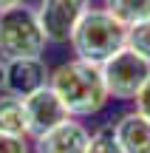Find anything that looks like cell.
<instances>
[{"label": "cell", "instance_id": "obj_1", "mask_svg": "<svg viewBox=\"0 0 150 153\" xmlns=\"http://www.w3.org/2000/svg\"><path fill=\"white\" fill-rule=\"evenodd\" d=\"M48 85L57 91V97L65 102L68 114L74 119L82 116H96L108 105L111 94H108L105 76H102V65L85 62L79 57L62 62L51 71Z\"/></svg>", "mask_w": 150, "mask_h": 153}, {"label": "cell", "instance_id": "obj_2", "mask_svg": "<svg viewBox=\"0 0 150 153\" xmlns=\"http://www.w3.org/2000/svg\"><path fill=\"white\" fill-rule=\"evenodd\" d=\"M128 45V26L111 14L108 9H94L91 6L79 26L71 34V48L79 60L102 65L113 54Z\"/></svg>", "mask_w": 150, "mask_h": 153}, {"label": "cell", "instance_id": "obj_3", "mask_svg": "<svg viewBox=\"0 0 150 153\" xmlns=\"http://www.w3.org/2000/svg\"><path fill=\"white\" fill-rule=\"evenodd\" d=\"M45 31L40 26L37 9L14 6L0 14V60H23V57H43Z\"/></svg>", "mask_w": 150, "mask_h": 153}, {"label": "cell", "instance_id": "obj_4", "mask_svg": "<svg viewBox=\"0 0 150 153\" xmlns=\"http://www.w3.org/2000/svg\"><path fill=\"white\" fill-rule=\"evenodd\" d=\"M102 76H105L111 99H133L142 91V85L150 79V60L125 45L119 54L102 62Z\"/></svg>", "mask_w": 150, "mask_h": 153}, {"label": "cell", "instance_id": "obj_5", "mask_svg": "<svg viewBox=\"0 0 150 153\" xmlns=\"http://www.w3.org/2000/svg\"><path fill=\"white\" fill-rule=\"evenodd\" d=\"M91 9V0H40L37 17L48 43H71L74 28Z\"/></svg>", "mask_w": 150, "mask_h": 153}, {"label": "cell", "instance_id": "obj_6", "mask_svg": "<svg viewBox=\"0 0 150 153\" xmlns=\"http://www.w3.org/2000/svg\"><path fill=\"white\" fill-rule=\"evenodd\" d=\"M23 108H26V122H28V136H43V133L54 131L57 125H62L65 119H71L65 102L57 97V91L51 85L40 88V91L23 97Z\"/></svg>", "mask_w": 150, "mask_h": 153}, {"label": "cell", "instance_id": "obj_7", "mask_svg": "<svg viewBox=\"0 0 150 153\" xmlns=\"http://www.w3.org/2000/svg\"><path fill=\"white\" fill-rule=\"evenodd\" d=\"M51 79V71L43 57H23V60H6V76L3 91L14 97H28V94L45 88Z\"/></svg>", "mask_w": 150, "mask_h": 153}, {"label": "cell", "instance_id": "obj_8", "mask_svg": "<svg viewBox=\"0 0 150 153\" xmlns=\"http://www.w3.org/2000/svg\"><path fill=\"white\" fill-rule=\"evenodd\" d=\"M88 145H91V131L71 116L54 131L34 139V153H88Z\"/></svg>", "mask_w": 150, "mask_h": 153}, {"label": "cell", "instance_id": "obj_9", "mask_svg": "<svg viewBox=\"0 0 150 153\" xmlns=\"http://www.w3.org/2000/svg\"><path fill=\"white\" fill-rule=\"evenodd\" d=\"M111 125H113V133H116L122 153H150V119L147 116H142L139 111H128Z\"/></svg>", "mask_w": 150, "mask_h": 153}, {"label": "cell", "instance_id": "obj_10", "mask_svg": "<svg viewBox=\"0 0 150 153\" xmlns=\"http://www.w3.org/2000/svg\"><path fill=\"white\" fill-rule=\"evenodd\" d=\"M0 131L3 133H17V136H28V122H26V108L23 99L14 94L0 91Z\"/></svg>", "mask_w": 150, "mask_h": 153}, {"label": "cell", "instance_id": "obj_11", "mask_svg": "<svg viewBox=\"0 0 150 153\" xmlns=\"http://www.w3.org/2000/svg\"><path fill=\"white\" fill-rule=\"evenodd\" d=\"M102 9H108L128 28L142 20H150V0H102Z\"/></svg>", "mask_w": 150, "mask_h": 153}, {"label": "cell", "instance_id": "obj_12", "mask_svg": "<svg viewBox=\"0 0 150 153\" xmlns=\"http://www.w3.org/2000/svg\"><path fill=\"white\" fill-rule=\"evenodd\" d=\"M88 153H122V148L116 142V133H113V125H102L91 133Z\"/></svg>", "mask_w": 150, "mask_h": 153}, {"label": "cell", "instance_id": "obj_13", "mask_svg": "<svg viewBox=\"0 0 150 153\" xmlns=\"http://www.w3.org/2000/svg\"><path fill=\"white\" fill-rule=\"evenodd\" d=\"M128 48H133L136 54L150 60V20H142L128 28Z\"/></svg>", "mask_w": 150, "mask_h": 153}, {"label": "cell", "instance_id": "obj_14", "mask_svg": "<svg viewBox=\"0 0 150 153\" xmlns=\"http://www.w3.org/2000/svg\"><path fill=\"white\" fill-rule=\"evenodd\" d=\"M0 153H31L28 136H17V133H3L0 131Z\"/></svg>", "mask_w": 150, "mask_h": 153}, {"label": "cell", "instance_id": "obj_15", "mask_svg": "<svg viewBox=\"0 0 150 153\" xmlns=\"http://www.w3.org/2000/svg\"><path fill=\"white\" fill-rule=\"evenodd\" d=\"M133 102H136V111H139L142 116H147V119H150V79L142 85V91L133 97Z\"/></svg>", "mask_w": 150, "mask_h": 153}, {"label": "cell", "instance_id": "obj_16", "mask_svg": "<svg viewBox=\"0 0 150 153\" xmlns=\"http://www.w3.org/2000/svg\"><path fill=\"white\" fill-rule=\"evenodd\" d=\"M26 0H0V14L3 11H9V9H14V6H23Z\"/></svg>", "mask_w": 150, "mask_h": 153}, {"label": "cell", "instance_id": "obj_17", "mask_svg": "<svg viewBox=\"0 0 150 153\" xmlns=\"http://www.w3.org/2000/svg\"><path fill=\"white\" fill-rule=\"evenodd\" d=\"M3 76H6V60H0V91H3Z\"/></svg>", "mask_w": 150, "mask_h": 153}]
</instances>
